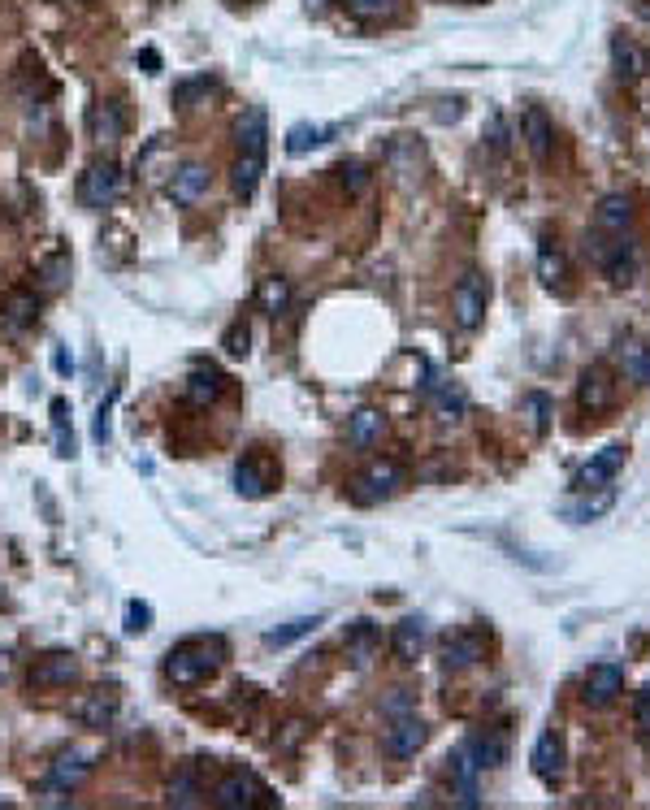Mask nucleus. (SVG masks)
Instances as JSON below:
<instances>
[{
	"label": "nucleus",
	"mask_w": 650,
	"mask_h": 810,
	"mask_svg": "<svg viewBox=\"0 0 650 810\" xmlns=\"http://www.w3.org/2000/svg\"><path fill=\"white\" fill-rule=\"evenodd\" d=\"M265 152H269V126H265V109H252L239 122V156L230 165V187L234 195L252 200L256 182L265 174Z\"/></svg>",
	"instance_id": "obj_1"
},
{
	"label": "nucleus",
	"mask_w": 650,
	"mask_h": 810,
	"mask_svg": "<svg viewBox=\"0 0 650 810\" xmlns=\"http://www.w3.org/2000/svg\"><path fill=\"white\" fill-rule=\"evenodd\" d=\"M221 659H226V642L221 637H187V642L165 655V681L178 689H195L221 668Z\"/></svg>",
	"instance_id": "obj_2"
},
{
	"label": "nucleus",
	"mask_w": 650,
	"mask_h": 810,
	"mask_svg": "<svg viewBox=\"0 0 650 810\" xmlns=\"http://www.w3.org/2000/svg\"><path fill=\"white\" fill-rule=\"evenodd\" d=\"M213 806L221 810H256V806H278V798L260 785L252 772H226L213 789Z\"/></svg>",
	"instance_id": "obj_3"
},
{
	"label": "nucleus",
	"mask_w": 650,
	"mask_h": 810,
	"mask_svg": "<svg viewBox=\"0 0 650 810\" xmlns=\"http://www.w3.org/2000/svg\"><path fill=\"white\" fill-rule=\"evenodd\" d=\"M403 481H408V473H403L395 460H377V464L364 468L356 481H351V499L364 503V507H373V503H382V499H395V494L403 490Z\"/></svg>",
	"instance_id": "obj_4"
},
{
	"label": "nucleus",
	"mask_w": 650,
	"mask_h": 810,
	"mask_svg": "<svg viewBox=\"0 0 650 810\" xmlns=\"http://www.w3.org/2000/svg\"><path fill=\"white\" fill-rule=\"evenodd\" d=\"M486 299H490V286L481 273H464L451 291V312H455V325L460 330H477L481 317H486Z\"/></svg>",
	"instance_id": "obj_5"
},
{
	"label": "nucleus",
	"mask_w": 650,
	"mask_h": 810,
	"mask_svg": "<svg viewBox=\"0 0 650 810\" xmlns=\"http://www.w3.org/2000/svg\"><path fill=\"white\" fill-rule=\"evenodd\" d=\"M117 195H122V169L113 161L87 165V174L78 178V200H83V208H109Z\"/></svg>",
	"instance_id": "obj_6"
},
{
	"label": "nucleus",
	"mask_w": 650,
	"mask_h": 810,
	"mask_svg": "<svg viewBox=\"0 0 650 810\" xmlns=\"http://www.w3.org/2000/svg\"><path fill=\"white\" fill-rule=\"evenodd\" d=\"M78 681V659L65 655V650H52V655L35 659V668L26 672V685L31 694H48V689H65Z\"/></svg>",
	"instance_id": "obj_7"
},
{
	"label": "nucleus",
	"mask_w": 650,
	"mask_h": 810,
	"mask_svg": "<svg viewBox=\"0 0 650 810\" xmlns=\"http://www.w3.org/2000/svg\"><path fill=\"white\" fill-rule=\"evenodd\" d=\"M91 772H96V754L70 746V750H61L57 759H52V767H48V785H52V789H61V793H74Z\"/></svg>",
	"instance_id": "obj_8"
},
{
	"label": "nucleus",
	"mask_w": 650,
	"mask_h": 810,
	"mask_svg": "<svg viewBox=\"0 0 650 810\" xmlns=\"http://www.w3.org/2000/svg\"><path fill=\"white\" fill-rule=\"evenodd\" d=\"M624 694V668L620 663H594L585 672V707H611Z\"/></svg>",
	"instance_id": "obj_9"
},
{
	"label": "nucleus",
	"mask_w": 650,
	"mask_h": 810,
	"mask_svg": "<svg viewBox=\"0 0 650 810\" xmlns=\"http://www.w3.org/2000/svg\"><path fill=\"white\" fill-rule=\"evenodd\" d=\"M577 403L585 412H607L611 403H616V382H611V373L603 369V364H590V369L581 373Z\"/></svg>",
	"instance_id": "obj_10"
},
{
	"label": "nucleus",
	"mask_w": 650,
	"mask_h": 810,
	"mask_svg": "<svg viewBox=\"0 0 650 810\" xmlns=\"http://www.w3.org/2000/svg\"><path fill=\"white\" fill-rule=\"evenodd\" d=\"M425 741H429V728L416 720V715H399V720L386 728V754H395V759H412Z\"/></svg>",
	"instance_id": "obj_11"
},
{
	"label": "nucleus",
	"mask_w": 650,
	"mask_h": 810,
	"mask_svg": "<svg viewBox=\"0 0 650 810\" xmlns=\"http://www.w3.org/2000/svg\"><path fill=\"white\" fill-rule=\"evenodd\" d=\"M204 191H208V165H200V161H187L174 178H169V200L182 204V208L200 204Z\"/></svg>",
	"instance_id": "obj_12"
},
{
	"label": "nucleus",
	"mask_w": 650,
	"mask_h": 810,
	"mask_svg": "<svg viewBox=\"0 0 650 810\" xmlns=\"http://www.w3.org/2000/svg\"><path fill=\"white\" fill-rule=\"evenodd\" d=\"M122 130H126V117H122V109H117L113 100H96V104L87 109V135L96 139L100 148H104V143H117V139H122Z\"/></svg>",
	"instance_id": "obj_13"
},
{
	"label": "nucleus",
	"mask_w": 650,
	"mask_h": 810,
	"mask_svg": "<svg viewBox=\"0 0 650 810\" xmlns=\"http://www.w3.org/2000/svg\"><path fill=\"white\" fill-rule=\"evenodd\" d=\"M520 135H525L529 152L538 156V161H551L555 126H551V117H546V109H538V104H529V109H525V117H520Z\"/></svg>",
	"instance_id": "obj_14"
},
{
	"label": "nucleus",
	"mask_w": 650,
	"mask_h": 810,
	"mask_svg": "<svg viewBox=\"0 0 650 810\" xmlns=\"http://www.w3.org/2000/svg\"><path fill=\"white\" fill-rule=\"evenodd\" d=\"M616 364L633 386H650V343L642 338H620L616 343Z\"/></svg>",
	"instance_id": "obj_15"
},
{
	"label": "nucleus",
	"mask_w": 650,
	"mask_h": 810,
	"mask_svg": "<svg viewBox=\"0 0 650 810\" xmlns=\"http://www.w3.org/2000/svg\"><path fill=\"white\" fill-rule=\"evenodd\" d=\"M165 802H169V806H178V810L200 806V802H204L200 767H195V763H182L178 772H174V780H169V789H165Z\"/></svg>",
	"instance_id": "obj_16"
},
{
	"label": "nucleus",
	"mask_w": 650,
	"mask_h": 810,
	"mask_svg": "<svg viewBox=\"0 0 650 810\" xmlns=\"http://www.w3.org/2000/svg\"><path fill=\"white\" fill-rule=\"evenodd\" d=\"M529 763H533V772H538L546 785H555V780L564 776V741H559V733H542L538 746H533V754H529Z\"/></svg>",
	"instance_id": "obj_17"
},
{
	"label": "nucleus",
	"mask_w": 650,
	"mask_h": 810,
	"mask_svg": "<svg viewBox=\"0 0 650 810\" xmlns=\"http://www.w3.org/2000/svg\"><path fill=\"white\" fill-rule=\"evenodd\" d=\"M481 655H486V637L473 633V629L451 633L447 646H442V663H447V668H473Z\"/></svg>",
	"instance_id": "obj_18"
},
{
	"label": "nucleus",
	"mask_w": 650,
	"mask_h": 810,
	"mask_svg": "<svg viewBox=\"0 0 650 810\" xmlns=\"http://www.w3.org/2000/svg\"><path fill=\"white\" fill-rule=\"evenodd\" d=\"M620 464H624V447H607V451H598L594 460L581 468L577 486H581V490H603V486H611V477L620 473Z\"/></svg>",
	"instance_id": "obj_19"
},
{
	"label": "nucleus",
	"mask_w": 650,
	"mask_h": 810,
	"mask_svg": "<svg viewBox=\"0 0 650 810\" xmlns=\"http://www.w3.org/2000/svg\"><path fill=\"white\" fill-rule=\"evenodd\" d=\"M234 490H239L243 499H265V494L273 490V468L260 464L256 455L252 460H243L239 468H234Z\"/></svg>",
	"instance_id": "obj_20"
},
{
	"label": "nucleus",
	"mask_w": 650,
	"mask_h": 810,
	"mask_svg": "<svg viewBox=\"0 0 650 810\" xmlns=\"http://www.w3.org/2000/svg\"><path fill=\"white\" fill-rule=\"evenodd\" d=\"M382 434H386V416L377 412V408H360L356 416H351V425H347V442L356 451H369Z\"/></svg>",
	"instance_id": "obj_21"
},
{
	"label": "nucleus",
	"mask_w": 650,
	"mask_h": 810,
	"mask_svg": "<svg viewBox=\"0 0 650 810\" xmlns=\"http://www.w3.org/2000/svg\"><path fill=\"white\" fill-rule=\"evenodd\" d=\"M78 720H83L87 728H96V733H104V728H113L117 720V694H109V689H100V694H91L78 702Z\"/></svg>",
	"instance_id": "obj_22"
},
{
	"label": "nucleus",
	"mask_w": 650,
	"mask_h": 810,
	"mask_svg": "<svg viewBox=\"0 0 650 810\" xmlns=\"http://www.w3.org/2000/svg\"><path fill=\"white\" fill-rule=\"evenodd\" d=\"M464 750H468V759L477 763V772H486V767H503V763H507V737H503V733L473 737Z\"/></svg>",
	"instance_id": "obj_23"
},
{
	"label": "nucleus",
	"mask_w": 650,
	"mask_h": 810,
	"mask_svg": "<svg viewBox=\"0 0 650 810\" xmlns=\"http://www.w3.org/2000/svg\"><path fill=\"white\" fill-rule=\"evenodd\" d=\"M538 278H542L546 291H559V295L568 291V265H564V256H559L555 243L538 247Z\"/></svg>",
	"instance_id": "obj_24"
},
{
	"label": "nucleus",
	"mask_w": 650,
	"mask_h": 810,
	"mask_svg": "<svg viewBox=\"0 0 650 810\" xmlns=\"http://www.w3.org/2000/svg\"><path fill=\"white\" fill-rule=\"evenodd\" d=\"M221 390H226V377H221L217 369H191V377H187V399L195 403V408H204V403H213Z\"/></svg>",
	"instance_id": "obj_25"
},
{
	"label": "nucleus",
	"mask_w": 650,
	"mask_h": 810,
	"mask_svg": "<svg viewBox=\"0 0 650 810\" xmlns=\"http://www.w3.org/2000/svg\"><path fill=\"white\" fill-rule=\"evenodd\" d=\"M598 230L603 234H624V226L633 221V204H629V195H607L603 204H598Z\"/></svg>",
	"instance_id": "obj_26"
},
{
	"label": "nucleus",
	"mask_w": 650,
	"mask_h": 810,
	"mask_svg": "<svg viewBox=\"0 0 650 810\" xmlns=\"http://www.w3.org/2000/svg\"><path fill=\"white\" fill-rule=\"evenodd\" d=\"M611 61H616V70L620 74H629V78H637L650 65V57H646V48H637L629 35H616L611 39Z\"/></svg>",
	"instance_id": "obj_27"
},
{
	"label": "nucleus",
	"mask_w": 650,
	"mask_h": 810,
	"mask_svg": "<svg viewBox=\"0 0 650 810\" xmlns=\"http://www.w3.org/2000/svg\"><path fill=\"white\" fill-rule=\"evenodd\" d=\"M425 620L421 616H408V620H403L399 624V629H395V655L403 659V663H412L416 655H421V646H425Z\"/></svg>",
	"instance_id": "obj_28"
},
{
	"label": "nucleus",
	"mask_w": 650,
	"mask_h": 810,
	"mask_svg": "<svg viewBox=\"0 0 650 810\" xmlns=\"http://www.w3.org/2000/svg\"><path fill=\"white\" fill-rule=\"evenodd\" d=\"M256 304L260 312H269V317H278V312H286V304H291V282L286 278H265L256 291Z\"/></svg>",
	"instance_id": "obj_29"
},
{
	"label": "nucleus",
	"mask_w": 650,
	"mask_h": 810,
	"mask_svg": "<svg viewBox=\"0 0 650 810\" xmlns=\"http://www.w3.org/2000/svg\"><path fill=\"white\" fill-rule=\"evenodd\" d=\"M321 624V616H299V620H286L282 629H269L265 633V646H291V642H299V637H308L312 629Z\"/></svg>",
	"instance_id": "obj_30"
},
{
	"label": "nucleus",
	"mask_w": 650,
	"mask_h": 810,
	"mask_svg": "<svg viewBox=\"0 0 650 810\" xmlns=\"http://www.w3.org/2000/svg\"><path fill=\"white\" fill-rule=\"evenodd\" d=\"M35 312H39V299L31 291H18V295H9V304H5V317L13 330H26V325L35 321Z\"/></svg>",
	"instance_id": "obj_31"
},
{
	"label": "nucleus",
	"mask_w": 650,
	"mask_h": 810,
	"mask_svg": "<svg viewBox=\"0 0 650 810\" xmlns=\"http://www.w3.org/2000/svg\"><path fill=\"white\" fill-rule=\"evenodd\" d=\"M325 135H330V130H321V126H308V122H299V126H291V130H286V152H291V156H304L308 148H317V143H325Z\"/></svg>",
	"instance_id": "obj_32"
},
{
	"label": "nucleus",
	"mask_w": 650,
	"mask_h": 810,
	"mask_svg": "<svg viewBox=\"0 0 650 810\" xmlns=\"http://www.w3.org/2000/svg\"><path fill=\"white\" fill-rule=\"evenodd\" d=\"M65 278H70V256H65V252H57V256H52L48 265H44V269H39V291H44V295L61 291V286H65Z\"/></svg>",
	"instance_id": "obj_33"
},
{
	"label": "nucleus",
	"mask_w": 650,
	"mask_h": 810,
	"mask_svg": "<svg viewBox=\"0 0 650 810\" xmlns=\"http://www.w3.org/2000/svg\"><path fill=\"white\" fill-rule=\"evenodd\" d=\"M347 13H356L364 22H377V18H390L395 13V0H343Z\"/></svg>",
	"instance_id": "obj_34"
},
{
	"label": "nucleus",
	"mask_w": 650,
	"mask_h": 810,
	"mask_svg": "<svg viewBox=\"0 0 650 810\" xmlns=\"http://www.w3.org/2000/svg\"><path fill=\"white\" fill-rule=\"evenodd\" d=\"M607 507H611V486H603V494H598V499H585L581 507H568V516H572V520H594V516H603Z\"/></svg>",
	"instance_id": "obj_35"
},
{
	"label": "nucleus",
	"mask_w": 650,
	"mask_h": 810,
	"mask_svg": "<svg viewBox=\"0 0 650 810\" xmlns=\"http://www.w3.org/2000/svg\"><path fill=\"white\" fill-rule=\"evenodd\" d=\"M152 629V607L148 603H130L126 607V633H148Z\"/></svg>",
	"instance_id": "obj_36"
},
{
	"label": "nucleus",
	"mask_w": 650,
	"mask_h": 810,
	"mask_svg": "<svg viewBox=\"0 0 650 810\" xmlns=\"http://www.w3.org/2000/svg\"><path fill=\"white\" fill-rule=\"evenodd\" d=\"M247 343H252V330H247V321H234L226 330V351L230 356H247Z\"/></svg>",
	"instance_id": "obj_37"
},
{
	"label": "nucleus",
	"mask_w": 650,
	"mask_h": 810,
	"mask_svg": "<svg viewBox=\"0 0 650 810\" xmlns=\"http://www.w3.org/2000/svg\"><path fill=\"white\" fill-rule=\"evenodd\" d=\"M369 646H373V629H369V624H364L360 620V629H356V637H351V650H356V659L364 663V659H369Z\"/></svg>",
	"instance_id": "obj_38"
},
{
	"label": "nucleus",
	"mask_w": 650,
	"mask_h": 810,
	"mask_svg": "<svg viewBox=\"0 0 650 810\" xmlns=\"http://www.w3.org/2000/svg\"><path fill=\"white\" fill-rule=\"evenodd\" d=\"M637 724H642L646 733H650V685L642 689V694H637Z\"/></svg>",
	"instance_id": "obj_39"
},
{
	"label": "nucleus",
	"mask_w": 650,
	"mask_h": 810,
	"mask_svg": "<svg viewBox=\"0 0 650 810\" xmlns=\"http://www.w3.org/2000/svg\"><path fill=\"white\" fill-rule=\"evenodd\" d=\"M412 707V698L408 694H403V689H395V698H390L386 702V715H403V711H408Z\"/></svg>",
	"instance_id": "obj_40"
},
{
	"label": "nucleus",
	"mask_w": 650,
	"mask_h": 810,
	"mask_svg": "<svg viewBox=\"0 0 650 810\" xmlns=\"http://www.w3.org/2000/svg\"><path fill=\"white\" fill-rule=\"evenodd\" d=\"M529 403H533V412H538V416H533V429L542 434V429H546V399H542V395H533Z\"/></svg>",
	"instance_id": "obj_41"
},
{
	"label": "nucleus",
	"mask_w": 650,
	"mask_h": 810,
	"mask_svg": "<svg viewBox=\"0 0 650 810\" xmlns=\"http://www.w3.org/2000/svg\"><path fill=\"white\" fill-rule=\"evenodd\" d=\"M343 174H351V191H364V182H369V178H364V169H360V165H347Z\"/></svg>",
	"instance_id": "obj_42"
},
{
	"label": "nucleus",
	"mask_w": 650,
	"mask_h": 810,
	"mask_svg": "<svg viewBox=\"0 0 650 810\" xmlns=\"http://www.w3.org/2000/svg\"><path fill=\"white\" fill-rule=\"evenodd\" d=\"M5 676H9V655H0V681H5Z\"/></svg>",
	"instance_id": "obj_43"
},
{
	"label": "nucleus",
	"mask_w": 650,
	"mask_h": 810,
	"mask_svg": "<svg viewBox=\"0 0 650 810\" xmlns=\"http://www.w3.org/2000/svg\"><path fill=\"white\" fill-rule=\"evenodd\" d=\"M308 5H312V9H321V5H325V0H308Z\"/></svg>",
	"instance_id": "obj_44"
},
{
	"label": "nucleus",
	"mask_w": 650,
	"mask_h": 810,
	"mask_svg": "<svg viewBox=\"0 0 650 810\" xmlns=\"http://www.w3.org/2000/svg\"><path fill=\"white\" fill-rule=\"evenodd\" d=\"M468 5H481V0H468Z\"/></svg>",
	"instance_id": "obj_45"
}]
</instances>
